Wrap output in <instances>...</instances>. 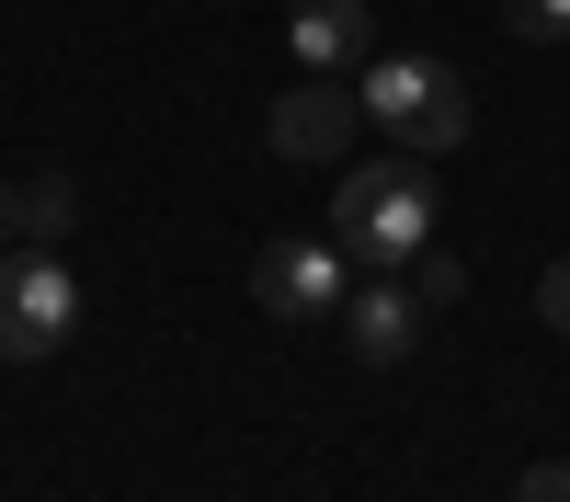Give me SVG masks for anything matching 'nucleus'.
I'll return each instance as SVG.
<instances>
[{
	"mask_svg": "<svg viewBox=\"0 0 570 502\" xmlns=\"http://www.w3.org/2000/svg\"><path fill=\"white\" fill-rule=\"evenodd\" d=\"M434 160L422 149H389V160H365L343 171V195H331V240H343V263H411V252H434Z\"/></svg>",
	"mask_w": 570,
	"mask_h": 502,
	"instance_id": "1",
	"label": "nucleus"
},
{
	"mask_svg": "<svg viewBox=\"0 0 570 502\" xmlns=\"http://www.w3.org/2000/svg\"><path fill=\"white\" fill-rule=\"evenodd\" d=\"M354 104H365V126H389V149H422V160H445L456 137L480 126L468 115V80L445 58H400V46L354 69Z\"/></svg>",
	"mask_w": 570,
	"mask_h": 502,
	"instance_id": "2",
	"label": "nucleus"
},
{
	"mask_svg": "<svg viewBox=\"0 0 570 502\" xmlns=\"http://www.w3.org/2000/svg\"><path fill=\"white\" fill-rule=\"evenodd\" d=\"M80 332V274L58 252H0V365H46Z\"/></svg>",
	"mask_w": 570,
	"mask_h": 502,
	"instance_id": "3",
	"label": "nucleus"
},
{
	"mask_svg": "<svg viewBox=\"0 0 570 502\" xmlns=\"http://www.w3.org/2000/svg\"><path fill=\"white\" fill-rule=\"evenodd\" d=\"M354 126H365V104H354L331 69H308V80L263 115V149H274V160H297V171H320V160H343V149H354Z\"/></svg>",
	"mask_w": 570,
	"mask_h": 502,
	"instance_id": "4",
	"label": "nucleus"
},
{
	"mask_svg": "<svg viewBox=\"0 0 570 502\" xmlns=\"http://www.w3.org/2000/svg\"><path fill=\"white\" fill-rule=\"evenodd\" d=\"M252 297H263L274 319H343V297H354L343 240H263V263H252Z\"/></svg>",
	"mask_w": 570,
	"mask_h": 502,
	"instance_id": "5",
	"label": "nucleus"
},
{
	"mask_svg": "<svg viewBox=\"0 0 570 502\" xmlns=\"http://www.w3.org/2000/svg\"><path fill=\"white\" fill-rule=\"evenodd\" d=\"M422 319H434V308H422V286H411V263H376L365 286L343 297V343H354L365 365H400V354L422 343Z\"/></svg>",
	"mask_w": 570,
	"mask_h": 502,
	"instance_id": "6",
	"label": "nucleus"
},
{
	"mask_svg": "<svg viewBox=\"0 0 570 502\" xmlns=\"http://www.w3.org/2000/svg\"><path fill=\"white\" fill-rule=\"evenodd\" d=\"M285 46H297V69H365L376 23H365V0H297V12H285Z\"/></svg>",
	"mask_w": 570,
	"mask_h": 502,
	"instance_id": "7",
	"label": "nucleus"
},
{
	"mask_svg": "<svg viewBox=\"0 0 570 502\" xmlns=\"http://www.w3.org/2000/svg\"><path fill=\"white\" fill-rule=\"evenodd\" d=\"M69 217H80V183H69V171H35V183H23V252H58Z\"/></svg>",
	"mask_w": 570,
	"mask_h": 502,
	"instance_id": "8",
	"label": "nucleus"
},
{
	"mask_svg": "<svg viewBox=\"0 0 570 502\" xmlns=\"http://www.w3.org/2000/svg\"><path fill=\"white\" fill-rule=\"evenodd\" d=\"M411 286H422V308H456L468 274H456V252H411Z\"/></svg>",
	"mask_w": 570,
	"mask_h": 502,
	"instance_id": "9",
	"label": "nucleus"
},
{
	"mask_svg": "<svg viewBox=\"0 0 570 502\" xmlns=\"http://www.w3.org/2000/svg\"><path fill=\"white\" fill-rule=\"evenodd\" d=\"M502 23L525 35V46H559L570 35V0H502Z\"/></svg>",
	"mask_w": 570,
	"mask_h": 502,
	"instance_id": "10",
	"label": "nucleus"
},
{
	"mask_svg": "<svg viewBox=\"0 0 570 502\" xmlns=\"http://www.w3.org/2000/svg\"><path fill=\"white\" fill-rule=\"evenodd\" d=\"M537 319H548V332H570V252L537 274Z\"/></svg>",
	"mask_w": 570,
	"mask_h": 502,
	"instance_id": "11",
	"label": "nucleus"
},
{
	"mask_svg": "<svg viewBox=\"0 0 570 502\" xmlns=\"http://www.w3.org/2000/svg\"><path fill=\"white\" fill-rule=\"evenodd\" d=\"M513 502H570V469H559V456H548V469H525V480H513Z\"/></svg>",
	"mask_w": 570,
	"mask_h": 502,
	"instance_id": "12",
	"label": "nucleus"
},
{
	"mask_svg": "<svg viewBox=\"0 0 570 502\" xmlns=\"http://www.w3.org/2000/svg\"><path fill=\"white\" fill-rule=\"evenodd\" d=\"M23 240V195H12V183H0V252H12Z\"/></svg>",
	"mask_w": 570,
	"mask_h": 502,
	"instance_id": "13",
	"label": "nucleus"
}]
</instances>
